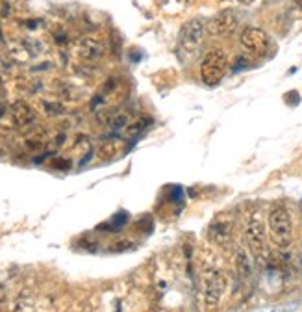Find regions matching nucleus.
Wrapping results in <instances>:
<instances>
[{
    "label": "nucleus",
    "instance_id": "nucleus-1",
    "mask_svg": "<svg viewBox=\"0 0 302 312\" xmlns=\"http://www.w3.org/2000/svg\"><path fill=\"white\" fill-rule=\"evenodd\" d=\"M267 223H269V234L274 245H278L280 249H287L293 240V223H291L287 208L282 204H274L267 216Z\"/></svg>",
    "mask_w": 302,
    "mask_h": 312
},
{
    "label": "nucleus",
    "instance_id": "nucleus-2",
    "mask_svg": "<svg viewBox=\"0 0 302 312\" xmlns=\"http://www.w3.org/2000/svg\"><path fill=\"white\" fill-rule=\"evenodd\" d=\"M228 71V58L224 50L213 49L204 56L200 63V80L206 86H217Z\"/></svg>",
    "mask_w": 302,
    "mask_h": 312
},
{
    "label": "nucleus",
    "instance_id": "nucleus-3",
    "mask_svg": "<svg viewBox=\"0 0 302 312\" xmlns=\"http://www.w3.org/2000/svg\"><path fill=\"white\" fill-rule=\"evenodd\" d=\"M224 292H226V277L223 271L217 268H206L202 271V295L206 305L210 308L219 306Z\"/></svg>",
    "mask_w": 302,
    "mask_h": 312
},
{
    "label": "nucleus",
    "instance_id": "nucleus-4",
    "mask_svg": "<svg viewBox=\"0 0 302 312\" xmlns=\"http://www.w3.org/2000/svg\"><path fill=\"white\" fill-rule=\"evenodd\" d=\"M206 25L202 19H191L186 25L182 26L180 34H178V49L180 52L186 54H195L197 49L200 47L202 39H204Z\"/></svg>",
    "mask_w": 302,
    "mask_h": 312
},
{
    "label": "nucleus",
    "instance_id": "nucleus-5",
    "mask_svg": "<svg viewBox=\"0 0 302 312\" xmlns=\"http://www.w3.org/2000/svg\"><path fill=\"white\" fill-rule=\"evenodd\" d=\"M245 238H247V244L250 251L254 253V257H265V223L258 212L248 216L247 225H245Z\"/></svg>",
    "mask_w": 302,
    "mask_h": 312
},
{
    "label": "nucleus",
    "instance_id": "nucleus-6",
    "mask_svg": "<svg viewBox=\"0 0 302 312\" xmlns=\"http://www.w3.org/2000/svg\"><path fill=\"white\" fill-rule=\"evenodd\" d=\"M239 43L250 54L261 56L269 49V36L258 26H247L239 36Z\"/></svg>",
    "mask_w": 302,
    "mask_h": 312
},
{
    "label": "nucleus",
    "instance_id": "nucleus-7",
    "mask_svg": "<svg viewBox=\"0 0 302 312\" xmlns=\"http://www.w3.org/2000/svg\"><path fill=\"white\" fill-rule=\"evenodd\" d=\"M237 13L234 10H223L219 12L210 23V34L215 37H230L237 28Z\"/></svg>",
    "mask_w": 302,
    "mask_h": 312
},
{
    "label": "nucleus",
    "instance_id": "nucleus-8",
    "mask_svg": "<svg viewBox=\"0 0 302 312\" xmlns=\"http://www.w3.org/2000/svg\"><path fill=\"white\" fill-rule=\"evenodd\" d=\"M210 238L213 244L228 245L234 238V220L228 216H217L210 225Z\"/></svg>",
    "mask_w": 302,
    "mask_h": 312
},
{
    "label": "nucleus",
    "instance_id": "nucleus-9",
    "mask_svg": "<svg viewBox=\"0 0 302 312\" xmlns=\"http://www.w3.org/2000/svg\"><path fill=\"white\" fill-rule=\"evenodd\" d=\"M10 114H12V119L17 127H28L36 121V112L25 100H15L10 108Z\"/></svg>",
    "mask_w": 302,
    "mask_h": 312
},
{
    "label": "nucleus",
    "instance_id": "nucleus-10",
    "mask_svg": "<svg viewBox=\"0 0 302 312\" xmlns=\"http://www.w3.org/2000/svg\"><path fill=\"white\" fill-rule=\"evenodd\" d=\"M78 56L85 61H98L104 56L102 43H98L97 39L84 37L78 43Z\"/></svg>",
    "mask_w": 302,
    "mask_h": 312
},
{
    "label": "nucleus",
    "instance_id": "nucleus-11",
    "mask_svg": "<svg viewBox=\"0 0 302 312\" xmlns=\"http://www.w3.org/2000/svg\"><path fill=\"white\" fill-rule=\"evenodd\" d=\"M236 268H237L239 277H241V281H248V279L252 277V260H250V257L247 255V251H243V249L237 251Z\"/></svg>",
    "mask_w": 302,
    "mask_h": 312
},
{
    "label": "nucleus",
    "instance_id": "nucleus-12",
    "mask_svg": "<svg viewBox=\"0 0 302 312\" xmlns=\"http://www.w3.org/2000/svg\"><path fill=\"white\" fill-rule=\"evenodd\" d=\"M128 221H130V214H128V212H124V210H121V212H117V214L111 218V221H108V223L100 225L98 229H100V231H102V229H108L106 233H119L122 227L126 225Z\"/></svg>",
    "mask_w": 302,
    "mask_h": 312
},
{
    "label": "nucleus",
    "instance_id": "nucleus-13",
    "mask_svg": "<svg viewBox=\"0 0 302 312\" xmlns=\"http://www.w3.org/2000/svg\"><path fill=\"white\" fill-rule=\"evenodd\" d=\"M150 123H152L150 119H139V121H135L133 125H128L126 130H124V138H126V140H137L139 136L148 129Z\"/></svg>",
    "mask_w": 302,
    "mask_h": 312
},
{
    "label": "nucleus",
    "instance_id": "nucleus-14",
    "mask_svg": "<svg viewBox=\"0 0 302 312\" xmlns=\"http://www.w3.org/2000/svg\"><path fill=\"white\" fill-rule=\"evenodd\" d=\"M128 127V116H124V114H119V116H115L111 121H109V129H111V132L113 134H117L119 130L126 129Z\"/></svg>",
    "mask_w": 302,
    "mask_h": 312
},
{
    "label": "nucleus",
    "instance_id": "nucleus-15",
    "mask_svg": "<svg viewBox=\"0 0 302 312\" xmlns=\"http://www.w3.org/2000/svg\"><path fill=\"white\" fill-rule=\"evenodd\" d=\"M43 108H45V112L49 114V116H60V114H63V104L60 102H43Z\"/></svg>",
    "mask_w": 302,
    "mask_h": 312
},
{
    "label": "nucleus",
    "instance_id": "nucleus-16",
    "mask_svg": "<svg viewBox=\"0 0 302 312\" xmlns=\"http://www.w3.org/2000/svg\"><path fill=\"white\" fill-rule=\"evenodd\" d=\"M184 201V190H182L178 184L173 186V190H171V202H182Z\"/></svg>",
    "mask_w": 302,
    "mask_h": 312
},
{
    "label": "nucleus",
    "instance_id": "nucleus-17",
    "mask_svg": "<svg viewBox=\"0 0 302 312\" xmlns=\"http://www.w3.org/2000/svg\"><path fill=\"white\" fill-rule=\"evenodd\" d=\"M115 86H117V82H115V78H108V80H106V84H104V93L113 91Z\"/></svg>",
    "mask_w": 302,
    "mask_h": 312
},
{
    "label": "nucleus",
    "instance_id": "nucleus-18",
    "mask_svg": "<svg viewBox=\"0 0 302 312\" xmlns=\"http://www.w3.org/2000/svg\"><path fill=\"white\" fill-rule=\"evenodd\" d=\"M243 65H248V61H245V60H243V58H241V60H239V61H236V69H234V71H241V69H245V67H243Z\"/></svg>",
    "mask_w": 302,
    "mask_h": 312
},
{
    "label": "nucleus",
    "instance_id": "nucleus-19",
    "mask_svg": "<svg viewBox=\"0 0 302 312\" xmlns=\"http://www.w3.org/2000/svg\"><path fill=\"white\" fill-rule=\"evenodd\" d=\"M54 167H63L65 169V167H69V162L67 160H58V162H54Z\"/></svg>",
    "mask_w": 302,
    "mask_h": 312
},
{
    "label": "nucleus",
    "instance_id": "nucleus-20",
    "mask_svg": "<svg viewBox=\"0 0 302 312\" xmlns=\"http://www.w3.org/2000/svg\"><path fill=\"white\" fill-rule=\"evenodd\" d=\"M4 95V82H2V78H0V97Z\"/></svg>",
    "mask_w": 302,
    "mask_h": 312
},
{
    "label": "nucleus",
    "instance_id": "nucleus-21",
    "mask_svg": "<svg viewBox=\"0 0 302 312\" xmlns=\"http://www.w3.org/2000/svg\"><path fill=\"white\" fill-rule=\"evenodd\" d=\"M239 2H243V4H250V2H254V0H239Z\"/></svg>",
    "mask_w": 302,
    "mask_h": 312
},
{
    "label": "nucleus",
    "instance_id": "nucleus-22",
    "mask_svg": "<svg viewBox=\"0 0 302 312\" xmlns=\"http://www.w3.org/2000/svg\"><path fill=\"white\" fill-rule=\"evenodd\" d=\"M2 114H4V112H2V108H0V116H2Z\"/></svg>",
    "mask_w": 302,
    "mask_h": 312
}]
</instances>
